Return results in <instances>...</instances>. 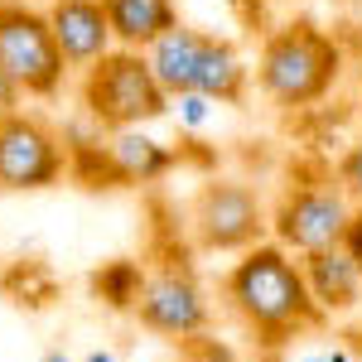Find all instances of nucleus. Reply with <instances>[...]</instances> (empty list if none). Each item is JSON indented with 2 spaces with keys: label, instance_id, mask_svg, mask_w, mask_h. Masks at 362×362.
Returning <instances> with one entry per match:
<instances>
[{
  "label": "nucleus",
  "instance_id": "nucleus-1",
  "mask_svg": "<svg viewBox=\"0 0 362 362\" xmlns=\"http://www.w3.org/2000/svg\"><path fill=\"white\" fill-rule=\"evenodd\" d=\"M223 300L261 348H285L290 338H305L329 324L309 300L300 261L276 242H261L237 256V266L223 280Z\"/></svg>",
  "mask_w": 362,
  "mask_h": 362
},
{
  "label": "nucleus",
  "instance_id": "nucleus-2",
  "mask_svg": "<svg viewBox=\"0 0 362 362\" xmlns=\"http://www.w3.org/2000/svg\"><path fill=\"white\" fill-rule=\"evenodd\" d=\"M338 73H343V49L309 20L271 29L256 54V87L285 112H305L314 102H324L334 92Z\"/></svg>",
  "mask_w": 362,
  "mask_h": 362
},
{
  "label": "nucleus",
  "instance_id": "nucleus-3",
  "mask_svg": "<svg viewBox=\"0 0 362 362\" xmlns=\"http://www.w3.org/2000/svg\"><path fill=\"white\" fill-rule=\"evenodd\" d=\"M78 97H83V116L107 136L169 116V92L155 83L145 54H131V49H112L107 58H97L83 73Z\"/></svg>",
  "mask_w": 362,
  "mask_h": 362
},
{
  "label": "nucleus",
  "instance_id": "nucleus-4",
  "mask_svg": "<svg viewBox=\"0 0 362 362\" xmlns=\"http://www.w3.org/2000/svg\"><path fill=\"white\" fill-rule=\"evenodd\" d=\"M348 223H353V203L338 189L334 174L295 179L271 208V242L300 261V256H314V251L343 247Z\"/></svg>",
  "mask_w": 362,
  "mask_h": 362
},
{
  "label": "nucleus",
  "instance_id": "nucleus-5",
  "mask_svg": "<svg viewBox=\"0 0 362 362\" xmlns=\"http://www.w3.org/2000/svg\"><path fill=\"white\" fill-rule=\"evenodd\" d=\"M189 232L203 251H242L271 242V208L247 179H208L189 203Z\"/></svg>",
  "mask_w": 362,
  "mask_h": 362
},
{
  "label": "nucleus",
  "instance_id": "nucleus-6",
  "mask_svg": "<svg viewBox=\"0 0 362 362\" xmlns=\"http://www.w3.org/2000/svg\"><path fill=\"white\" fill-rule=\"evenodd\" d=\"M136 319H140V329H150V334L189 348L198 338H208L213 300H208L203 280L194 276V266L160 261L155 271H145V285H140V300H136Z\"/></svg>",
  "mask_w": 362,
  "mask_h": 362
},
{
  "label": "nucleus",
  "instance_id": "nucleus-7",
  "mask_svg": "<svg viewBox=\"0 0 362 362\" xmlns=\"http://www.w3.org/2000/svg\"><path fill=\"white\" fill-rule=\"evenodd\" d=\"M0 73H10L25 97H54L63 87V54H58L44 10L0 0Z\"/></svg>",
  "mask_w": 362,
  "mask_h": 362
},
{
  "label": "nucleus",
  "instance_id": "nucleus-8",
  "mask_svg": "<svg viewBox=\"0 0 362 362\" xmlns=\"http://www.w3.org/2000/svg\"><path fill=\"white\" fill-rule=\"evenodd\" d=\"M68 174V145L49 121L29 112L0 116V194L54 189Z\"/></svg>",
  "mask_w": 362,
  "mask_h": 362
},
{
  "label": "nucleus",
  "instance_id": "nucleus-9",
  "mask_svg": "<svg viewBox=\"0 0 362 362\" xmlns=\"http://www.w3.org/2000/svg\"><path fill=\"white\" fill-rule=\"evenodd\" d=\"M44 20H49V34H54L58 54H63V68H83L87 73L97 58H107L116 49L102 0H49Z\"/></svg>",
  "mask_w": 362,
  "mask_h": 362
},
{
  "label": "nucleus",
  "instance_id": "nucleus-10",
  "mask_svg": "<svg viewBox=\"0 0 362 362\" xmlns=\"http://www.w3.org/2000/svg\"><path fill=\"white\" fill-rule=\"evenodd\" d=\"M300 271H305V285H309V300L324 319L334 314H348V309L362 305V271L353 266V256L343 247H329V251H314V256H300Z\"/></svg>",
  "mask_w": 362,
  "mask_h": 362
},
{
  "label": "nucleus",
  "instance_id": "nucleus-11",
  "mask_svg": "<svg viewBox=\"0 0 362 362\" xmlns=\"http://www.w3.org/2000/svg\"><path fill=\"white\" fill-rule=\"evenodd\" d=\"M102 10H107L116 49H131V54H145L160 34L179 25L174 0H102Z\"/></svg>",
  "mask_w": 362,
  "mask_h": 362
},
{
  "label": "nucleus",
  "instance_id": "nucleus-12",
  "mask_svg": "<svg viewBox=\"0 0 362 362\" xmlns=\"http://www.w3.org/2000/svg\"><path fill=\"white\" fill-rule=\"evenodd\" d=\"M247 83H251L247 58L237 54L227 39L208 34V39H203V54H198L194 87H189V92L208 97L213 107H227V102H242V97H247Z\"/></svg>",
  "mask_w": 362,
  "mask_h": 362
},
{
  "label": "nucleus",
  "instance_id": "nucleus-13",
  "mask_svg": "<svg viewBox=\"0 0 362 362\" xmlns=\"http://www.w3.org/2000/svg\"><path fill=\"white\" fill-rule=\"evenodd\" d=\"M203 29H189V25H174L169 34H160L150 49H145V63L155 73V83L165 87L169 97L189 92L194 87V68H198V54H203Z\"/></svg>",
  "mask_w": 362,
  "mask_h": 362
},
{
  "label": "nucleus",
  "instance_id": "nucleus-14",
  "mask_svg": "<svg viewBox=\"0 0 362 362\" xmlns=\"http://www.w3.org/2000/svg\"><path fill=\"white\" fill-rule=\"evenodd\" d=\"M107 155H112L121 184H155V179H165L169 169L179 165V150L155 136H145L140 126L136 131H116L107 140Z\"/></svg>",
  "mask_w": 362,
  "mask_h": 362
},
{
  "label": "nucleus",
  "instance_id": "nucleus-15",
  "mask_svg": "<svg viewBox=\"0 0 362 362\" xmlns=\"http://www.w3.org/2000/svg\"><path fill=\"white\" fill-rule=\"evenodd\" d=\"M140 285H145V266L140 261H107L97 276H92V290L107 309H136Z\"/></svg>",
  "mask_w": 362,
  "mask_h": 362
},
{
  "label": "nucleus",
  "instance_id": "nucleus-16",
  "mask_svg": "<svg viewBox=\"0 0 362 362\" xmlns=\"http://www.w3.org/2000/svg\"><path fill=\"white\" fill-rule=\"evenodd\" d=\"M334 179H338V189L348 194V203L353 208H362V136L338 155V165H334Z\"/></svg>",
  "mask_w": 362,
  "mask_h": 362
},
{
  "label": "nucleus",
  "instance_id": "nucleus-17",
  "mask_svg": "<svg viewBox=\"0 0 362 362\" xmlns=\"http://www.w3.org/2000/svg\"><path fill=\"white\" fill-rule=\"evenodd\" d=\"M169 112L179 116V126L198 131V126H208V116H213V102H208V97H198V92H179V97H169Z\"/></svg>",
  "mask_w": 362,
  "mask_h": 362
},
{
  "label": "nucleus",
  "instance_id": "nucleus-18",
  "mask_svg": "<svg viewBox=\"0 0 362 362\" xmlns=\"http://www.w3.org/2000/svg\"><path fill=\"white\" fill-rule=\"evenodd\" d=\"M179 362H232V353H227L223 343H203V338H198V343L184 348V358H179Z\"/></svg>",
  "mask_w": 362,
  "mask_h": 362
},
{
  "label": "nucleus",
  "instance_id": "nucleus-19",
  "mask_svg": "<svg viewBox=\"0 0 362 362\" xmlns=\"http://www.w3.org/2000/svg\"><path fill=\"white\" fill-rule=\"evenodd\" d=\"M343 251L353 256V266L362 271V208H353V223H348V232H343Z\"/></svg>",
  "mask_w": 362,
  "mask_h": 362
},
{
  "label": "nucleus",
  "instance_id": "nucleus-20",
  "mask_svg": "<svg viewBox=\"0 0 362 362\" xmlns=\"http://www.w3.org/2000/svg\"><path fill=\"white\" fill-rule=\"evenodd\" d=\"M20 102H25V92H20V83H15L10 73H0V116L20 112Z\"/></svg>",
  "mask_w": 362,
  "mask_h": 362
},
{
  "label": "nucleus",
  "instance_id": "nucleus-21",
  "mask_svg": "<svg viewBox=\"0 0 362 362\" xmlns=\"http://www.w3.org/2000/svg\"><path fill=\"white\" fill-rule=\"evenodd\" d=\"M44 362H73V358H68L63 348H49V353H44Z\"/></svg>",
  "mask_w": 362,
  "mask_h": 362
},
{
  "label": "nucleus",
  "instance_id": "nucleus-22",
  "mask_svg": "<svg viewBox=\"0 0 362 362\" xmlns=\"http://www.w3.org/2000/svg\"><path fill=\"white\" fill-rule=\"evenodd\" d=\"M87 362H121V358H112V353H92Z\"/></svg>",
  "mask_w": 362,
  "mask_h": 362
},
{
  "label": "nucleus",
  "instance_id": "nucleus-23",
  "mask_svg": "<svg viewBox=\"0 0 362 362\" xmlns=\"http://www.w3.org/2000/svg\"><path fill=\"white\" fill-rule=\"evenodd\" d=\"M305 362H338V358H319V353H314V358H305Z\"/></svg>",
  "mask_w": 362,
  "mask_h": 362
},
{
  "label": "nucleus",
  "instance_id": "nucleus-24",
  "mask_svg": "<svg viewBox=\"0 0 362 362\" xmlns=\"http://www.w3.org/2000/svg\"><path fill=\"white\" fill-rule=\"evenodd\" d=\"M358 353H362V334H358Z\"/></svg>",
  "mask_w": 362,
  "mask_h": 362
}]
</instances>
